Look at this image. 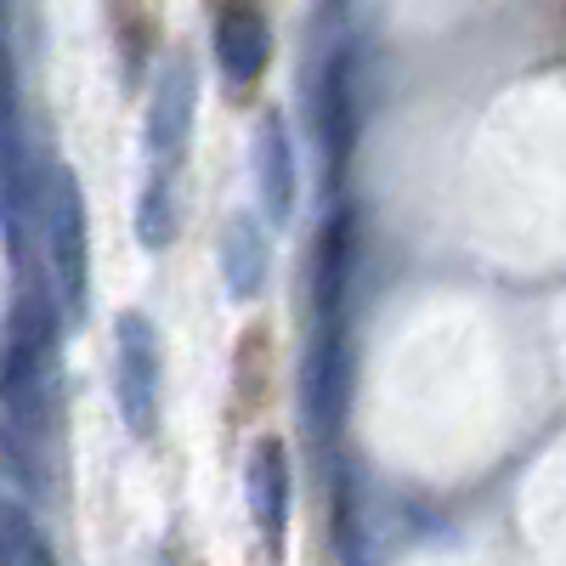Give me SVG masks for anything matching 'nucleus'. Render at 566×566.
I'll return each instance as SVG.
<instances>
[{"label": "nucleus", "mask_w": 566, "mask_h": 566, "mask_svg": "<svg viewBox=\"0 0 566 566\" xmlns=\"http://www.w3.org/2000/svg\"><path fill=\"white\" fill-rule=\"evenodd\" d=\"M176 227H181L176 176L154 170L148 187H142V199H136V239H142V250H170L176 244Z\"/></svg>", "instance_id": "10"}, {"label": "nucleus", "mask_w": 566, "mask_h": 566, "mask_svg": "<svg viewBox=\"0 0 566 566\" xmlns=\"http://www.w3.org/2000/svg\"><path fill=\"white\" fill-rule=\"evenodd\" d=\"M266 328H250L244 335V346H239V363H232V386L244 391V402H239V413H255L261 402H266Z\"/></svg>", "instance_id": "12"}, {"label": "nucleus", "mask_w": 566, "mask_h": 566, "mask_svg": "<svg viewBox=\"0 0 566 566\" xmlns=\"http://www.w3.org/2000/svg\"><path fill=\"white\" fill-rule=\"evenodd\" d=\"M290 499H295V464L283 437H261L244 459V504H250V522L266 538H283L290 527Z\"/></svg>", "instance_id": "7"}, {"label": "nucleus", "mask_w": 566, "mask_h": 566, "mask_svg": "<svg viewBox=\"0 0 566 566\" xmlns=\"http://www.w3.org/2000/svg\"><path fill=\"white\" fill-rule=\"evenodd\" d=\"M193 114H199V69L187 52H176L154 91H148V125H142V142H148V159L154 170L176 176L187 159V142H193Z\"/></svg>", "instance_id": "5"}, {"label": "nucleus", "mask_w": 566, "mask_h": 566, "mask_svg": "<svg viewBox=\"0 0 566 566\" xmlns=\"http://www.w3.org/2000/svg\"><path fill=\"white\" fill-rule=\"evenodd\" d=\"M159 380H165V357H159V328L148 312H119L114 323V402L125 431L148 442L159 431Z\"/></svg>", "instance_id": "3"}, {"label": "nucleus", "mask_w": 566, "mask_h": 566, "mask_svg": "<svg viewBox=\"0 0 566 566\" xmlns=\"http://www.w3.org/2000/svg\"><path fill=\"white\" fill-rule=\"evenodd\" d=\"M255 193H261V216L272 227H283L301 205L295 136H290V125H283V114H261V125H255Z\"/></svg>", "instance_id": "6"}, {"label": "nucleus", "mask_w": 566, "mask_h": 566, "mask_svg": "<svg viewBox=\"0 0 566 566\" xmlns=\"http://www.w3.org/2000/svg\"><path fill=\"white\" fill-rule=\"evenodd\" d=\"M266 272H272V239H266L261 216L239 210L221 227V283H227V295L232 301H261Z\"/></svg>", "instance_id": "8"}, {"label": "nucleus", "mask_w": 566, "mask_h": 566, "mask_svg": "<svg viewBox=\"0 0 566 566\" xmlns=\"http://www.w3.org/2000/svg\"><path fill=\"white\" fill-rule=\"evenodd\" d=\"M114 12V40H119V57L130 69V80H142L154 45H159V0H108Z\"/></svg>", "instance_id": "9"}, {"label": "nucleus", "mask_w": 566, "mask_h": 566, "mask_svg": "<svg viewBox=\"0 0 566 566\" xmlns=\"http://www.w3.org/2000/svg\"><path fill=\"white\" fill-rule=\"evenodd\" d=\"M34 210H40V232H45V261H52V283L69 317L85 312V290H91V239H85V199L69 165H45L34 181Z\"/></svg>", "instance_id": "2"}, {"label": "nucleus", "mask_w": 566, "mask_h": 566, "mask_svg": "<svg viewBox=\"0 0 566 566\" xmlns=\"http://www.w3.org/2000/svg\"><path fill=\"white\" fill-rule=\"evenodd\" d=\"M210 45H216V69L232 97H255V85L272 69V18L266 0H210Z\"/></svg>", "instance_id": "4"}, {"label": "nucleus", "mask_w": 566, "mask_h": 566, "mask_svg": "<svg viewBox=\"0 0 566 566\" xmlns=\"http://www.w3.org/2000/svg\"><path fill=\"white\" fill-rule=\"evenodd\" d=\"M52 346L57 312L40 295H23L12 317V357L0 374V424H7V459L29 488L45 482V448H52Z\"/></svg>", "instance_id": "1"}, {"label": "nucleus", "mask_w": 566, "mask_h": 566, "mask_svg": "<svg viewBox=\"0 0 566 566\" xmlns=\"http://www.w3.org/2000/svg\"><path fill=\"white\" fill-rule=\"evenodd\" d=\"M0 560L7 566H45L52 560V544L40 538L34 515L18 499H7V493H0Z\"/></svg>", "instance_id": "11"}]
</instances>
